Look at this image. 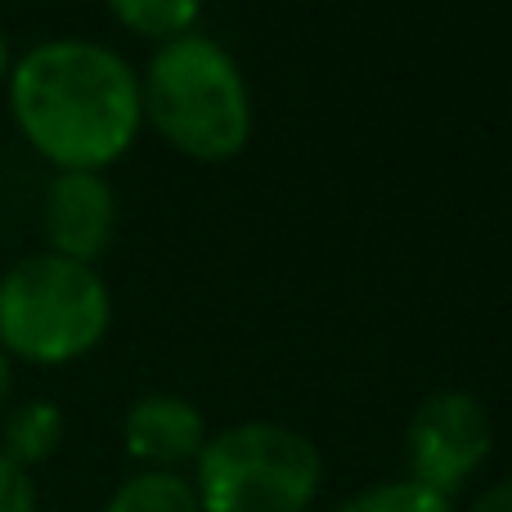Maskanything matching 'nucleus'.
Listing matches in <instances>:
<instances>
[{"label": "nucleus", "instance_id": "f257e3e1", "mask_svg": "<svg viewBox=\"0 0 512 512\" xmlns=\"http://www.w3.org/2000/svg\"><path fill=\"white\" fill-rule=\"evenodd\" d=\"M9 113L59 171H104L140 135V77L99 41H41L9 63Z\"/></svg>", "mask_w": 512, "mask_h": 512}, {"label": "nucleus", "instance_id": "f03ea898", "mask_svg": "<svg viewBox=\"0 0 512 512\" xmlns=\"http://www.w3.org/2000/svg\"><path fill=\"white\" fill-rule=\"evenodd\" d=\"M140 108L171 149L198 162L243 153L252 135V95L234 54L212 36H176L149 59Z\"/></svg>", "mask_w": 512, "mask_h": 512}, {"label": "nucleus", "instance_id": "7ed1b4c3", "mask_svg": "<svg viewBox=\"0 0 512 512\" xmlns=\"http://www.w3.org/2000/svg\"><path fill=\"white\" fill-rule=\"evenodd\" d=\"M113 297L90 265L54 252L23 256L0 279V351L27 364H72L104 342Z\"/></svg>", "mask_w": 512, "mask_h": 512}, {"label": "nucleus", "instance_id": "20e7f679", "mask_svg": "<svg viewBox=\"0 0 512 512\" xmlns=\"http://www.w3.org/2000/svg\"><path fill=\"white\" fill-rule=\"evenodd\" d=\"M194 463L203 512H306L324 477L319 450L283 423L230 427Z\"/></svg>", "mask_w": 512, "mask_h": 512}, {"label": "nucleus", "instance_id": "39448f33", "mask_svg": "<svg viewBox=\"0 0 512 512\" xmlns=\"http://www.w3.org/2000/svg\"><path fill=\"white\" fill-rule=\"evenodd\" d=\"M490 441V409L472 391H436L414 409L409 423V481L450 499L486 463Z\"/></svg>", "mask_w": 512, "mask_h": 512}, {"label": "nucleus", "instance_id": "423d86ee", "mask_svg": "<svg viewBox=\"0 0 512 512\" xmlns=\"http://www.w3.org/2000/svg\"><path fill=\"white\" fill-rule=\"evenodd\" d=\"M41 230L54 256L90 265L108 252L117 230V198L99 171H59L45 185Z\"/></svg>", "mask_w": 512, "mask_h": 512}, {"label": "nucleus", "instance_id": "0eeeda50", "mask_svg": "<svg viewBox=\"0 0 512 512\" xmlns=\"http://www.w3.org/2000/svg\"><path fill=\"white\" fill-rule=\"evenodd\" d=\"M126 454L144 463V472H176L194 463L207 445V427L194 400L185 396H144L126 414Z\"/></svg>", "mask_w": 512, "mask_h": 512}, {"label": "nucleus", "instance_id": "6e6552de", "mask_svg": "<svg viewBox=\"0 0 512 512\" xmlns=\"http://www.w3.org/2000/svg\"><path fill=\"white\" fill-rule=\"evenodd\" d=\"M63 441V409L50 400H27L14 414L5 418V432H0V454L18 468H36L45 463Z\"/></svg>", "mask_w": 512, "mask_h": 512}, {"label": "nucleus", "instance_id": "1a4fd4ad", "mask_svg": "<svg viewBox=\"0 0 512 512\" xmlns=\"http://www.w3.org/2000/svg\"><path fill=\"white\" fill-rule=\"evenodd\" d=\"M104 512H203V504L180 472H140L113 490Z\"/></svg>", "mask_w": 512, "mask_h": 512}, {"label": "nucleus", "instance_id": "9d476101", "mask_svg": "<svg viewBox=\"0 0 512 512\" xmlns=\"http://www.w3.org/2000/svg\"><path fill=\"white\" fill-rule=\"evenodd\" d=\"M108 9L135 36H153L167 45L176 36H189V27L203 14V0H108Z\"/></svg>", "mask_w": 512, "mask_h": 512}, {"label": "nucleus", "instance_id": "9b49d317", "mask_svg": "<svg viewBox=\"0 0 512 512\" xmlns=\"http://www.w3.org/2000/svg\"><path fill=\"white\" fill-rule=\"evenodd\" d=\"M337 512H450V499L418 486V481H391V486L351 495Z\"/></svg>", "mask_w": 512, "mask_h": 512}, {"label": "nucleus", "instance_id": "f8f14e48", "mask_svg": "<svg viewBox=\"0 0 512 512\" xmlns=\"http://www.w3.org/2000/svg\"><path fill=\"white\" fill-rule=\"evenodd\" d=\"M0 512H36V486L27 468L9 463L0 454Z\"/></svg>", "mask_w": 512, "mask_h": 512}, {"label": "nucleus", "instance_id": "ddd939ff", "mask_svg": "<svg viewBox=\"0 0 512 512\" xmlns=\"http://www.w3.org/2000/svg\"><path fill=\"white\" fill-rule=\"evenodd\" d=\"M468 512H512V481H499V486H490Z\"/></svg>", "mask_w": 512, "mask_h": 512}, {"label": "nucleus", "instance_id": "4468645a", "mask_svg": "<svg viewBox=\"0 0 512 512\" xmlns=\"http://www.w3.org/2000/svg\"><path fill=\"white\" fill-rule=\"evenodd\" d=\"M9 387H14V369H9V355L0 351V409L9 405Z\"/></svg>", "mask_w": 512, "mask_h": 512}, {"label": "nucleus", "instance_id": "2eb2a0df", "mask_svg": "<svg viewBox=\"0 0 512 512\" xmlns=\"http://www.w3.org/2000/svg\"><path fill=\"white\" fill-rule=\"evenodd\" d=\"M9 63H14L9 59V41H5V32H0V81L9 77Z\"/></svg>", "mask_w": 512, "mask_h": 512}]
</instances>
